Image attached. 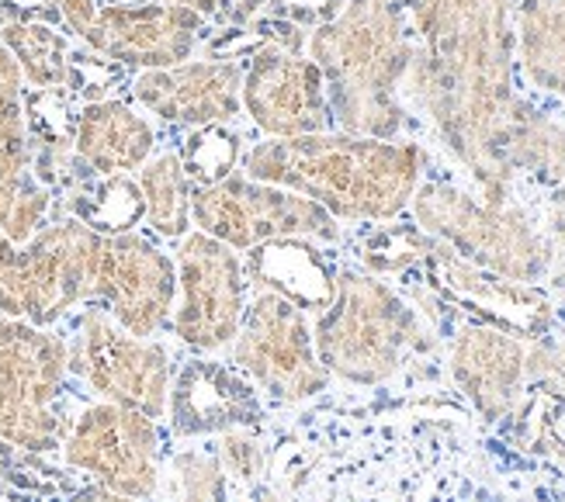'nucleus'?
<instances>
[{"mask_svg": "<svg viewBox=\"0 0 565 502\" xmlns=\"http://www.w3.org/2000/svg\"><path fill=\"white\" fill-rule=\"evenodd\" d=\"M233 364L275 402H309L327 392L330 374L316 357L312 325L291 301L257 291L247 301L239 333L233 340Z\"/></svg>", "mask_w": 565, "mask_h": 502, "instance_id": "obj_10", "label": "nucleus"}, {"mask_svg": "<svg viewBox=\"0 0 565 502\" xmlns=\"http://www.w3.org/2000/svg\"><path fill=\"white\" fill-rule=\"evenodd\" d=\"M129 94L146 115L184 132L236 125L243 115V63L188 60L167 70H139Z\"/></svg>", "mask_w": 565, "mask_h": 502, "instance_id": "obj_17", "label": "nucleus"}, {"mask_svg": "<svg viewBox=\"0 0 565 502\" xmlns=\"http://www.w3.org/2000/svg\"><path fill=\"white\" fill-rule=\"evenodd\" d=\"M63 461L97 485L132 499H150L160 489L163 437L153 416L115 402L87 406L63 437Z\"/></svg>", "mask_w": 565, "mask_h": 502, "instance_id": "obj_13", "label": "nucleus"}, {"mask_svg": "<svg viewBox=\"0 0 565 502\" xmlns=\"http://www.w3.org/2000/svg\"><path fill=\"white\" fill-rule=\"evenodd\" d=\"M102 233L77 218H60L24 246L0 233V316L32 325H56L84 301H94V267Z\"/></svg>", "mask_w": 565, "mask_h": 502, "instance_id": "obj_6", "label": "nucleus"}, {"mask_svg": "<svg viewBox=\"0 0 565 502\" xmlns=\"http://www.w3.org/2000/svg\"><path fill=\"white\" fill-rule=\"evenodd\" d=\"M160 4H170V8H184L191 14H202L205 21L215 18V8H218V0H160Z\"/></svg>", "mask_w": 565, "mask_h": 502, "instance_id": "obj_37", "label": "nucleus"}, {"mask_svg": "<svg viewBox=\"0 0 565 502\" xmlns=\"http://www.w3.org/2000/svg\"><path fill=\"white\" fill-rule=\"evenodd\" d=\"M167 419L170 434L184 440L223 437L230 430H254L264 419V402L236 364L194 357L170 378Z\"/></svg>", "mask_w": 565, "mask_h": 502, "instance_id": "obj_18", "label": "nucleus"}, {"mask_svg": "<svg viewBox=\"0 0 565 502\" xmlns=\"http://www.w3.org/2000/svg\"><path fill=\"white\" fill-rule=\"evenodd\" d=\"M70 346L45 325L0 316V440L45 455L63 447Z\"/></svg>", "mask_w": 565, "mask_h": 502, "instance_id": "obj_7", "label": "nucleus"}, {"mask_svg": "<svg viewBox=\"0 0 565 502\" xmlns=\"http://www.w3.org/2000/svg\"><path fill=\"white\" fill-rule=\"evenodd\" d=\"M527 385H542L565 402V337H542L527 343Z\"/></svg>", "mask_w": 565, "mask_h": 502, "instance_id": "obj_32", "label": "nucleus"}, {"mask_svg": "<svg viewBox=\"0 0 565 502\" xmlns=\"http://www.w3.org/2000/svg\"><path fill=\"white\" fill-rule=\"evenodd\" d=\"M139 191L146 201V225L150 233L170 243H181L191 233V191L194 184L181 167L178 153L150 157L139 167Z\"/></svg>", "mask_w": 565, "mask_h": 502, "instance_id": "obj_26", "label": "nucleus"}, {"mask_svg": "<svg viewBox=\"0 0 565 502\" xmlns=\"http://www.w3.org/2000/svg\"><path fill=\"white\" fill-rule=\"evenodd\" d=\"M70 502H139V499H132V495H121V492H115V489H105V485H87V489H81V492H73L70 495Z\"/></svg>", "mask_w": 565, "mask_h": 502, "instance_id": "obj_36", "label": "nucleus"}, {"mask_svg": "<svg viewBox=\"0 0 565 502\" xmlns=\"http://www.w3.org/2000/svg\"><path fill=\"white\" fill-rule=\"evenodd\" d=\"M424 278V288L448 306L465 322L497 325V330L518 337L524 343L542 340L555 330V301L537 288L500 278L493 270H482L461 260L445 243L430 246V254L413 267Z\"/></svg>", "mask_w": 565, "mask_h": 502, "instance_id": "obj_14", "label": "nucleus"}, {"mask_svg": "<svg viewBox=\"0 0 565 502\" xmlns=\"http://www.w3.org/2000/svg\"><path fill=\"white\" fill-rule=\"evenodd\" d=\"M236 502H288L278 489H271V485H247V492H243Z\"/></svg>", "mask_w": 565, "mask_h": 502, "instance_id": "obj_38", "label": "nucleus"}, {"mask_svg": "<svg viewBox=\"0 0 565 502\" xmlns=\"http://www.w3.org/2000/svg\"><path fill=\"white\" fill-rule=\"evenodd\" d=\"M455 388L486 423H503L527 388V343L497 325L461 322L448 346Z\"/></svg>", "mask_w": 565, "mask_h": 502, "instance_id": "obj_19", "label": "nucleus"}, {"mask_svg": "<svg viewBox=\"0 0 565 502\" xmlns=\"http://www.w3.org/2000/svg\"><path fill=\"white\" fill-rule=\"evenodd\" d=\"M267 4H271V0H218L215 21H223L226 29H233V24H250L264 18Z\"/></svg>", "mask_w": 565, "mask_h": 502, "instance_id": "obj_34", "label": "nucleus"}, {"mask_svg": "<svg viewBox=\"0 0 565 502\" xmlns=\"http://www.w3.org/2000/svg\"><path fill=\"white\" fill-rule=\"evenodd\" d=\"M413 32L403 84L448 153L469 170L489 205L513 201L507 142L527 97L518 94L513 4L518 0H392Z\"/></svg>", "mask_w": 565, "mask_h": 502, "instance_id": "obj_1", "label": "nucleus"}, {"mask_svg": "<svg viewBox=\"0 0 565 502\" xmlns=\"http://www.w3.org/2000/svg\"><path fill=\"white\" fill-rule=\"evenodd\" d=\"M548 236L555 243V264L565 260V181L552 191L548 201Z\"/></svg>", "mask_w": 565, "mask_h": 502, "instance_id": "obj_35", "label": "nucleus"}, {"mask_svg": "<svg viewBox=\"0 0 565 502\" xmlns=\"http://www.w3.org/2000/svg\"><path fill=\"white\" fill-rule=\"evenodd\" d=\"M94 301L126 333L153 340L174 316L178 264L139 233L102 236L94 267Z\"/></svg>", "mask_w": 565, "mask_h": 502, "instance_id": "obj_15", "label": "nucleus"}, {"mask_svg": "<svg viewBox=\"0 0 565 502\" xmlns=\"http://www.w3.org/2000/svg\"><path fill=\"white\" fill-rule=\"evenodd\" d=\"M178 301L174 337L194 354H215L233 346L243 312H247V267L236 249L199 229L178 243Z\"/></svg>", "mask_w": 565, "mask_h": 502, "instance_id": "obj_11", "label": "nucleus"}, {"mask_svg": "<svg viewBox=\"0 0 565 502\" xmlns=\"http://www.w3.org/2000/svg\"><path fill=\"white\" fill-rule=\"evenodd\" d=\"M0 42L21 70V81L32 90L66 87L73 42L49 21H0Z\"/></svg>", "mask_w": 565, "mask_h": 502, "instance_id": "obj_24", "label": "nucleus"}, {"mask_svg": "<svg viewBox=\"0 0 565 502\" xmlns=\"http://www.w3.org/2000/svg\"><path fill=\"white\" fill-rule=\"evenodd\" d=\"M513 63L537 94L565 97V0L513 4Z\"/></svg>", "mask_w": 565, "mask_h": 502, "instance_id": "obj_22", "label": "nucleus"}, {"mask_svg": "<svg viewBox=\"0 0 565 502\" xmlns=\"http://www.w3.org/2000/svg\"><path fill=\"white\" fill-rule=\"evenodd\" d=\"M416 225L461 260L500 278L537 285L555 267V243L521 205H489L451 181H420L413 201Z\"/></svg>", "mask_w": 565, "mask_h": 502, "instance_id": "obj_5", "label": "nucleus"}, {"mask_svg": "<svg viewBox=\"0 0 565 502\" xmlns=\"http://www.w3.org/2000/svg\"><path fill=\"white\" fill-rule=\"evenodd\" d=\"M157 125L121 97L87 100L77 108L73 153L94 178L139 170L157 153Z\"/></svg>", "mask_w": 565, "mask_h": 502, "instance_id": "obj_20", "label": "nucleus"}, {"mask_svg": "<svg viewBox=\"0 0 565 502\" xmlns=\"http://www.w3.org/2000/svg\"><path fill=\"white\" fill-rule=\"evenodd\" d=\"M218 461H223L226 479H236L243 489L257 485L264 479V468H267V450L257 440L254 430H230L218 437Z\"/></svg>", "mask_w": 565, "mask_h": 502, "instance_id": "obj_31", "label": "nucleus"}, {"mask_svg": "<svg viewBox=\"0 0 565 502\" xmlns=\"http://www.w3.org/2000/svg\"><path fill=\"white\" fill-rule=\"evenodd\" d=\"M70 218L84 222L87 229L102 236L136 233V225L146 222V201L139 181L129 173H111V178H87L66 194Z\"/></svg>", "mask_w": 565, "mask_h": 502, "instance_id": "obj_25", "label": "nucleus"}, {"mask_svg": "<svg viewBox=\"0 0 565 502\" xmlns=\"http://www.w3.org/2000/svg\"><path fill=\"white\" fill-rule=\"evenodd\" d=\"M548 278H552V285H555L558 298L565 301V260H558V264L552 267V274H548Z\"/></svg>", "mask_w": 565, "mask_h": 502, "instance_id": "obj_39", "label": "nucleus"}, {"mask_svg": "<svg viewBox=\"0 0 565 502\" xmlns=\"http://www.w3.org/2000/svg\"><path fill=\"white\" fill-rule=\"evenodd\" d=\"M73 39L121 70H167L194 60L209 21L160 0L150 4H102V0H56Z\"/></svg>", "mask_w": 565, "mask_h": 502, "instance_id": "obj_9", "label": "nucleus"}, {"mask_svg": "<svg viewBox=\"0 0 565 502\" xmlns=\"http://www.w3.org/2000/svg\"><path fill=\"white\" fill-rule=\"evenodd\" d=\"M108 4H126V8H132V4H150V0H108Z\"/></svg>", "mask_w": 565, "mask_h": 502, "instance_id": "obj_40", "label": "nucleus"}, {"mask_svg": "<svg viewBox=\"0 0 565 502\" xmlns=\"http://www.w3.org/2000/svg\"><path fill=\"white\" fill-rule=\"evenodd\" d=\"M243 142L247 139H243L236 125H205V129H191L178 149L188 181L194 188H209V184H218V181L233 178V173H239L243 153H247Z\"/></svg>", "mask_w": 565, "mask_h": 502, "instance_id": "obj_28", "label": "nucleus"}, {"mask_svg": "<svg viewBox=\"0 0 565 502\" xmlns=\"http://www.w3.org/2000/svg\"><path fill=\"white\" fill-rule=\"evenodd\" d=\"M257 291H271L302 312H323L337 288V267L312 239H271L243 254Z\"/></svg>", "mask_w": 565, "mask_h": 502, "instance_id": "obj_21", "label": "nucleus"}, {"mask_svg": "<svg viewBox=\"0 0 565 502\" xmlns=\"http://www.w3.org/2000/svg\"><path fill=\"white\" fill-rule=\"evenodd\" d=\"M32 178L29 121H24V81L11 53L0 42V215Z\"/></svg>", "mask_w": 565, "mask_h": 502, "instance_id": "obj_23", "label": "nucleus"}, {"mask_svg": "<svg viewBox=\"0 0 565 502\" xmlns=\"http://www.w3.org/2000/svg\"><path fill=\"white\" fill-rule=\"evenodd\" d=\"M191 222L199 233L226 243L239 257L271 239L340 243V225L323 205L288 188L250 181L247 173H233L218 184L194 188Z\"/></svg>", "mask_w": 565, "mask_h": 502, "instance_id": "obj_8", "label": "nucleus"}, {"mask_svg": "<svg viewBox=\"0 0 565 502\" xmlns=\"http://www.w3.org/2000/svg\"><path fill=\"white\" fill-rule=\"evenodd\" d=\"M56 194L39 181H29L21 194L11 201V209L0 215V233H4L14 246H24L39 229H45V218L53 212Z\"/></svg>", "mask_w": 565, "mask_h": 502, "instance_id": "obj_30", "label": "nucleus"}, {"mask_svg": "<svg viewBox=\"0 0 565 502\" xmlns=\"http://www.w3.org/2000/svg\"><path fill=\"white\" fill-rule=\"evenodd\" d=\"M316 357L327 374L348 385H382L399 374L409 357L437 346L420 312L367 270H337L330 306L312 325Z\"/></svg>", "mask_w": 565, "mask_h": 502, "instance_id": "obj_4", "label": "nucleus"}, {"mask_svg": "<svg viewBox=\"0 0 565 502\" xmlns=\"http://www.w3.org/2000/svg\"><path fill=\"white\" fill-rule=\"evenodd\" d=\"M434 236H427L416 222H385L367 229L364 236H358L354 243V257L358 264L375 274V278H385V274H409L413 267H420V260L430 254Z\"/></svg>", "mask_w": 565, "mask_h": 502, "instance_id": "obj_27", "label": "nucleus"}, {"mask_svg": "<svg viewBox=\"0 0 565 502\" xmlns=\"http://www.w3.org/2000/svg\"><path fill=\"white\" fill-rule=\"evenodd\" d=\"M306 56L323 73L333 129L364 139H403L409 108L403 84L413 32L392 0H351L330 24L309 32Z\"/></svg>", "mask_w": 565, "mask_h": 502, "instance_id": "obj_3", "label": "nucleus"}, {"mask_svg": "<svg viewBox=\"0 0 565 502\" xmlns=\"http://www.w3.org/2000/svg\"><path fill=\"white\" fill-rule=\"evenodd\" d=\"M427 163V149L413 139L319 132L247 146L239 173L306 194L337 222H392L409 209Z\"/></svg>", "mask_w": 565, "mask_h": 502, "instance_id": "obj_2", "label": "nucleus"}, {"mask_svg": "<svg viewBox=\"0 0 565 502\" xmlns=\"http://www.w3.org/2000/svg\"><path fill=\"white\" fill-rule=\"evenodd\" d=\"M70 371H77L87 388L115 406H129L153 419L167 416L170 354L157 340L126 333L105 309H87L70 346Z\"/></svg>", "mask_w": 565, "mask_h": 502, "instance_id": "obj_12", "label": "nucleus"}, {"mask_svg": "<svg viewBox=\"0 0 565 502\" xmlns=\"http://www.w3.org/2000/svg\"><path fill=\"white\" fill-rule=\"evenodd\" d=\"M170 474H174V502H230V485L223 461L212 450L184 447L170 458Z\"/></svg>", "mask_w": 565, "mask_h": 502, "instance_id": "obj_29", "label": "nucleus"}, {"mask_svg": "<svg viewBox=\"0 0 565 502\" xmlns=\"http://www.w3.org/2000/svg\"><path fill=\"white\" fill-rule=\"evenodd\" d=\"M348 4L351 0H271L264 14L291 21V24H299V29L312 32L319 24H330Z\"/></svg>", "mask_w": 565, "mask_h": 502, "instance_id": "obj_33", "label": "nucleus"}, {"mask_svg": "<svg viewBox=\"0 0 565 502\" xmlns=\"http://www.w3.org/2000/svg\"><path fill=\"white\" fill-rule=\"evenodd\" d=\"M243 115L264 139L337 132L323 73L306 53L267 45L243 63Z\"/></svg>", "mask_w": 565, "mask_h": 502, "instance_id": "obj_16", "label": "nucleus"}]
</instances>
